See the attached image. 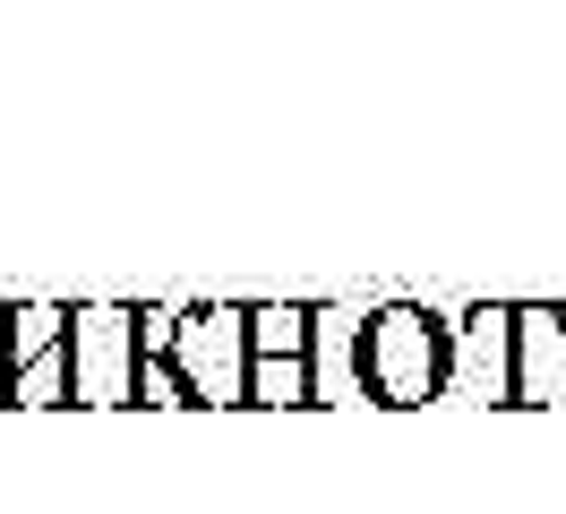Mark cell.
Wrapping results in <instances>:
<instances>
[{"mask_svg": "<svg viewBox=\"0 0 566 514\" xmlns=\"http://www.w3.org/2000/svg\"><path fill=\"white\" fill-rule=\"evenodd\" d=\"M369 386L387 395V403H421V395H438V326L429 317H412V308H387L378 326H369Z\"/></svg>", "mask_w": 566, "mask_h": 514, "instance_id": "6da1fadb", "label": "cell"}]
</instances>
